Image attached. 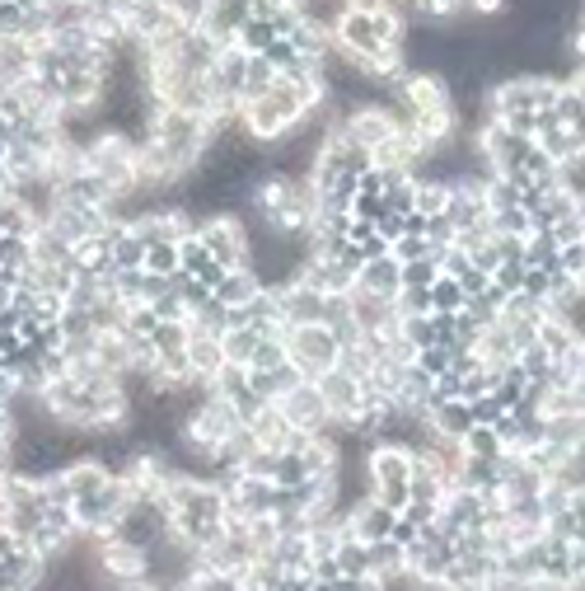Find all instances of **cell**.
<instances>
[{
  "mask_svg": "<svg viewBox=\"0 0 585 591\" xmlns=\"http://www.w3.org/2000/svg\"><path fill=\"white\" fill-rule=\"evenodd\" d=\"M267 291V282L258 277V268H240V273H220V282H216V301L226 305V310H248L258 296Z\"/></svg>",
  "mask_w": 585,
  "mask_h": 591,
  "instance_id": "6",
  "label": "cell"
},
{
  "mask_svg": "<svg viewBox=\"0 0 585 591\" xmlns=\"http://www.w3.org/2000/svg\"><path fill=\"white\" fill-rule=\"evenodd\" d=\"M422 591H460V587H454V582H446V578H440V582H422Z\"/></svg>",
  "mask_w": 585,
  "mask_h": 591,
  "instance_id": "14",
  "label": "cell"
},
{
  "mask_svg": "<svg viewBox=\"0 0 585 591\" xmlns=\"http://www.w3.org/2000/svg\"><path fill=\"white\" fill-rule=\"evenodd\" d=\"M572 517L581 521V531H585V489H581V493L572 497Z\"/></svg>",
  "mask_w": 585,
  "mask_h": 591,
  "instance_id": "13",
  "label": "cell"
},
{
  "mask_svg": "<svg viewBox=\"0 0 585 591\" xmlns=\"http://www.w3.org/2000/svg\"><path fill=\"white\" fill-rule=\"evenodd\" d=\"M220 371H226V352H220V338L193 329V338H187V376L211 385Z\"/></svg>",
  "mask_w": 585,
  "mask_h": 591,
  "instance_id": "7",
  "label": "cell"
},
{
  "mask_svg": "<svg viewBox=\"0 0 585 591\" xmlns=\"http://www.w3.org/2000/svg\"><path fill=\"white\" fill-rule=\"evenodd\" d=\"M356 291L379 296V301H399V291H403V263L393 258V254H385V258H370V263H361Z\"/></svg>",
  "mask_w": 585,
  "mask_h": 591,
  "instance_id": "5",
  "label": "cell"
},
{
  "mask_svg": "<svg viewBox=\"0 0 585 591\" xmlns=\"http://www.w3.org/2000/svg\"><path fill=\"white\" fill-rule=\"evenodd\" d=\"M146 273H155V277L183 273V268H179V249H173V244H150V249H146Z\"/></svg>",
  "mask_w": 585,
  "mask_h": 591,
  "instance_id": "12",
  "label": "cell"
},
{
  "mask_svg": "<svg viewBox=\"0 0 585 591\" xmlns=\"http://www.w3.org/2000/svg\"><path fill=\"white\" fill-rule=\"evenodd\" d=\"M253 348H258V334L248 329H230L226 338H220V352H226V366H244L248 371V362H253Z\"/></svg>",
  "mask_w": 585,
  "mask_h": 591,
  "instance_id": "11",
  "label": "cell"
},
{
  "mask_svg": "<svg viewBox=\"0 0 585 591\" xmlns=\"http://www.w3.org/2000/svg\"><path fill=\"white\" fill-rule=\"evenodd\" d=\"M287 357L291 366L305 381H319L324 371L338 366V338L324 329V324H309V329H287Z\"/></svg>",
  "mask_w": 585,
  "mask_h": 591,
  "instance_id": "2",
  "label": "cell"
},
{
  "mask_svg": "<svg viewBox=\"0 0 585 591\" xmlns=\"http://www.w3.org/2000/svg\"><path fill=\"white\" fill-rule=\"evenodd\" d=\"M534 343H539V348L552 357V362H562V357L572 352V348H581V338L572 334V324H566L562 315H552V310H548L544 324H539V334H534Z\"/></svg>",
  "mask_w": 585,
  "mask_h": 591,
  "instance_id": "8",
  "label": "cell"
},
{
  "mask_svg": "<svg viewBox=\"0 0 585 591\" xmlns=\"http://www.w3.org/2000/svg\"><path fill=\"white\" fill-rule=\"evenodd\" d=\"M277 413L291 423V432H333V413H328V403H324V395H319V385L314 381H305L300 390H291L287 399L277 403Z\"/></svg>",
  "mask_w": 585,
  "mask_h": 591,
  "instance_id": "3",
  "label": "cell"
},
{
  "mask_svg": "<svg viewBox=\"0 0 585 591\" xmlns=\"http://www.w3.org/2000/svg\"><path fill=\"white\" fill-rule=\"evenodd\" d=\"M366 474L370 489H389V484H413L417 474V450H407L399 442H375L366 450Z\"/></svg>",
  "mask_w": 585,
  "mask_h": 591,
  "instance_id": "4",
  "label": "cell"
},
{
  "mask_svg": "<svg viewBox=\"0 0 585 591\" xmlns=\"http://www.w3.org/2000/svg\"><path fill=\"white\" fill-rule=\"evenodd\" d=\"M426 296H431V315H440V319H454L464 310V287L454 282V277H440Z\"/></svg>",
  "mask_w": 585,
  "mask_h": 591,
  "instance_id": "10",
  "label": "cell"
},
{
  "mask_svg": "<svg viewBox=\"0 0 585 591\" xmlns=\"http://www.w3.org/2000/svg\"><path fill=\"white\" fill-rule=\"evenodd\" d=\"M197 240L207 249V258L216 263L220 273H240V268H253V230L240 212H226L216 207L202 216L197 226Z\"/></svg>",
  "mask_w": 585,
  "mask_h": 591,
  "instance_id": "1",
  "label": "cell"
},
{
  "mask_svg": "<svg viewBox=\"0 0 585 591\" xmlns=\"http://www.w3.org/2000/svg\"><path fill=\"white\" fill-rule=\"evenodd\" d=\"M287 362H291V357H287V334H272V338L258 334V348H253L248 376H272V371H281Z\"/></svg>",
  "mask_w": 585,
  "mask_h": 591,
  "instance_id": "9",
  "label": "cell"
}]
</instances>
